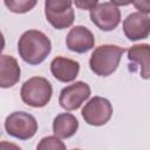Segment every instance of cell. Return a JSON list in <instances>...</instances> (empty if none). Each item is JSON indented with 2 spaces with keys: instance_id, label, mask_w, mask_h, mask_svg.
<instances>
[{
  "instance_id": "cell-20",
  "label": "cell",
  "mask_w": 150,
  "mask_h": 150,
  "mask_svg": "<svg viewBox=\"0 0 150 150\" xmlns=\"http://www.w3.org/2000/svg\"><path fill=\"white\" fill-rule=\"evenodd\" d=\"M134 0H111L112 4H115L116 6H128Z\"/></svg>"
},
{
  "instance_id": "cell-3",
  "label": "cell",
  "mask_w": 150,
  "mask_h": 150,
  "mask_svg": "<svg viewBox=\"0 0 150 150\" xmlns=\"http://www.w3.org/2000/svg\"><path fill=\"white\" fill-rule=\"evenodd\" d=\"M53 95L50 82L42 76H34L23 82L20 96L25 104L32 108H42L47 105Z\"/></svg>"
},
{
  "instance_id": "cell-4",
  "label": "cell",
  "mask_w": 150,
  "mask_h": 150,
  "mask_svg": "<svg viewBox=\"0 0 150 150\" xmlns=\"http://www.w3.org/2000/svg\"><path fill=\"white\" fill-rule=\"evenodd\" d=\"M5 129L7 134L14 138L26 141L32 138L38 131V122L35 117L25 111H14L5 120Z\"/></svg>"
},
{
  "instance_id": "cell-16",
  "label": "cell",
  "mask_w": 150,
  "mask_h": 150,
  "mask_svg": "<svg viewBox=\"0 0 150 150\" xmlns=\"http://www.w3.org/2000/svg\"><path fill=\"white\" fill-rule=\"evenodd\" d=\"M74 0H46L45 13L49 14H62L71 8Z\"/></svg>"
},
{
  "instance_id": "cell-1",
  "label": "cell",
  "mask_w": 150,
  "mask_h": 150,
  "mask_svg": "<svg viewBox=\"0 0 150 150\" xmlns=\"http://www.w3.org/2000/svg\"><path fill=\"white\" fill-rule=\"evenodd\" d=\"M52 42L49 38L36 29H29L22 33L18 42L20 57L28 64L36 66L42 63L50 54Z\"/></svg>"
},
{
  "instance_id": "cell-2",
  "label": "cell",
  "mask_w": 150,
  "mask_h": 150,
  "mask_svg": "<svg viewBox=\"0 0 150 150\" xmlns=\"http://www.w3.org/2000/svg\"><path fill=\"white\" fill-rule=\"evenodd\" d=\"M124 48L116 45H101L96 47L89 59L91 71L98 76H109L118 67Z\"/></svg>"
},
{
  "instance_id": "cell-12",
  "label": "cell",
  "mask_w": 150,
  "mask_h": 150,
  "mask_svg": "<svg viewBox=\"0 0 150 150\" xmlns=\"http://www.w3.org/2000/svg\"><path fill=\"white\" fill-rule=\"evenodd\" d=\"M20 67L15 57L2 54L0 57V86L1 88H11L20 80Z\"/></svg>"
},
{
  "instance_id": "cell-5",
  "label": "cell",
  "mask_w": 150,
  "mask_h": 150,
  "mask_svg": "<svg viewBox=\"0 0 150 150\" xmlns=\"http://www.w3.org/2000/svg\"><path fill=\"white\" fill-rule=\"evenodd\" d=\"M112 111L114 109L109 100L101 96H94L84 104L81 114L87 124L101 127L110 121Z\"/></svg>"
},
{
  "instance_id": "cell-17",
  "label": "cell",
  "mask_w": 150,
  "mask_h": 150,
  "mask_svg": "<svg viewBox=\"0 0 150 150\" xmlns=\"http://www.w3.org/2000/svg\"><path fill=\"white\" fill-rule=\"evenodd\" d=\"M39 150L41 149H52V150H64L66 149V144L60 141V137H57L56 135L55 136H47V137H43L40 143L38 144L36 146Z\"/></svg>"
},
{
  "instance_id": "cell-9",
  "label": "cell",
  "mask_w": 150,
  "mask_h": 150,
  "mask_svg": "<svg viewBox=\"0 0 150 150\" xmlns=\"http://www.w3.org/2000/svg\"><path fill=\"white\" fill-rule=\"evenodd\" d=\"M66 45L69 50L83 54L94 48L95 38L91 30H89L87 27L75 26L69 30L66 38Z\"/></svg>"
},
{
  "instance_id": "cell-10",
  "label": "cell",
  "mask_w": 150,
  "mask_h": 150,
  "mask_svg": "<svg viewBox=\"0 0 150 150\" xmlns=\"http://www.w3.org/2000/svg\"><path fill=\"white\" fill-rule=\"evenodd\" d=\"M50 71L57 81L68 83L77 77L80 71V63L73 59L56 56L50 63Z\"/></svg>"
},
{
  "instance_id": "cell-14",
  "label": "cell",
  "mask_w": 150,
  "mask_h": 150,
  "mask_svg": "<svg viewBox=\"0 0 150 150\" xmlns=\"http://www.w3.org/2000/svg\"><path fill=\"white\" fill-rule=\"evenodd\" d=\"M47 21L55 28V29H64L68 28L73 25L74 22V9L70 8L67 12L62 13V14H49V13H45Z\"/></svg>"
},
{
  "instance_id": "cell-15",
  "label": "cell",
  "mask_w": 150,
  "mask_h": 150,
  "mask_svg": "<svg viewBox=\"0 0 150 150\" xmlns=\"http://www.w3.org/2000/svg\"><path fill=\"white\" fill-rule=\"evenodd\" d=\"M39 0H4L5 6L15 14H23L33 9Z\"/></svg>"
},
{
  "instance_id": "cell-6",
  "label": "cell",
  "mask_w": 150,
  "mask_h": 150,
  "mask_svg": "<svg viewBox=\"0 0 150 150\" xmlns=\"http://www.w3.org/2000/svg\"><path fill=\"white\" fill-rule=\"evenodd\" d=\"M91 22L103 32L115 29L121 21V11L112 2H102L90 9Z\"/></svg>"
},
{
  "instance_id": "cell-18",
  "label": "cell",
  "mask_w": 150,
  "mask_h": 150,
  "mask_svg": "<svg viewBox=\"0 0 150 150\" xmlns=\"http://www.w3.org/2000/svg\"><path fill=\"white\" fill-rule=\"evenodd\" d=\"M98 0H74L75 6L79 9H83V11H90L93 9L95 6H97Z\"/></svg>"
},
{
  "instance_id": "cell-8",
  "label": "cell",
  "mask_w": 150,
  "mask_h": 150,
  "mask_svg": "<svg viewBox=\"0 0 150 150\" xmlns=\"http://www.w3.org/2000/svg\"><path fill=\"white\" fill-rule=\"evenodd\" d=\"M123 32L130 41L146 39L150 35V18L141 12L129 14L123 21Z\"/></svg>"
},
{
  "instance_id": "cell-19",
  "label": "cell",
  "mask_w": 150,
  "mask_h": 150,
  "mask_svg": "<svg viewBox=\"0 0 150 150\" xmlns=\"http://www.w3.org/2000/svg\"><path fill=\"white\" fill-rule=\"evenodd\" d=\"M134 6L138 12L144 14H150V0H134Z\"/></svg>"
},
{
  "instance_id": "cell-7",
  "label": "cell",
  "mask_w": 150,
  "mask_h": 150,
  "mask_svg": "<svg viewBox=\"0 0 150 150\" xmlns=\"http://www.w3.org/2000/svg\"><path fill=\"white\" fill-rule=\"evenodd\" d=\"M90 87L83 81H77L73 84L64 87L59 96V103L61 108L66 110H76L79 109L84 101L90 96Z\"/></svg>"
},
{
  "instance_id": "cell-13",
  "label": "cell",
  "mask_w": 150,
  "mask_h": 150,
  "mask_svg": "<svg viewBox=\"0 0 150 150\" xmlns=\"http://www.w3.org/2000/svg\"><path fill=\"white\" fill-rule=\"evenodd\" d=\"M79 129L77 118L69 112L59 114L53 121V132L60 138H69L76 134Z\"/></svg>"
},
{
  "instance_id": "cell-11",
  "label": "cell",
  "mask_w": 150,
  "mask_h": 150,
  "mask_svg": "<svg viewBox=\"0 0 150 150\" xmlns=\"http://www.w3.org/2000/svg\"><path fill=\"white\" fill-rule=\"evenodd\" d=\"M128 60L139 68V76L144 80L150 79V45H134L128 49Z\"/></svg>"
}]
</instances>
